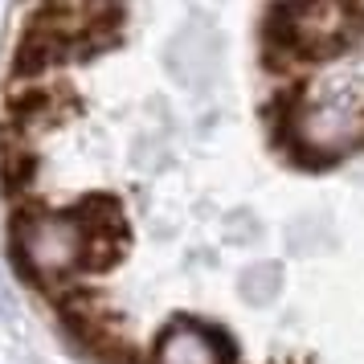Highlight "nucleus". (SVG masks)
Masks as SVG:
<instances>
[{
  "label": "nucleus",
  "instance_id": "7ed1b4c3",
  "mask_svg": "<svg viewBox=\"0 0 364 364\" xmlns=\"http://www.w3.org/2000/svg\"><path fill=\"white\" fill-rule=\"evenodd\" d=\"M156 364H233V344L205 323H172L156 340Z\"/></svg>",
  "mask_w": 364,
  "mask_h": 364
},
{
  "label": "nucleus",
  "instance_id": "f257e3e1",
  "mask_svg": "<svg viewBox=\"0 0 364 364\" xmlns=\"http://www.w3.org/2000/svg\"><path fill=\"white\" fill-rule=\"evenodd\" d=\"M364 25L356 0H279L266 17L270 70H299L348 50Z\"/></svg>",
  "mask_w": 364,
  "mask_h": 364
},
{
  "label": "nucleus",
  "instance_id": "f03ea898",
  "mask_svg": "<svg viewBox=\"0 0 364 364\" xmlns=\"http://www.w3.org/2000/svg\"><path fill=\"white\" fill-rule=\"evenodd\" d=\"M13 246L25 262V274H33L50 291H62L86 266V225L74 209L58 213L29 205L13 217Z\"/></svg>",
  "mask_w": 364,
  "mask_h": 364
}]
</instances>
